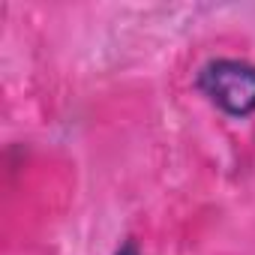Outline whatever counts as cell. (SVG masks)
<instances>
[{"label":"cell","mask_w":255,"mask_h":255,"mask_svg":"<svg viewBox=\"0 0 255 255\" xmlns=\"http://www.w3.org/2000/svg\"><path fill=\"white\" fill-rule=\"evenodd\" d=\"M195 87L228 117H249L255 111V63L249 60H207L195 75Z\"/></svg>","instance_id":"cell-1"},{"label":"cell","mask_w":255,"mask_h":255,"mask_svg":"<svg viewBox=\"0 0 255 255\" xmlns=\"http://www.w3.org/2000/svg\"><path fill=\"white\" fill-rule=\"evenodd\" d=\"M117 255H138V246H135V243H123V249H120Z\"/></svg>","instance_id":"cell-2"}]
</instances>
